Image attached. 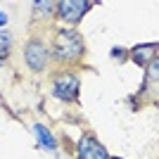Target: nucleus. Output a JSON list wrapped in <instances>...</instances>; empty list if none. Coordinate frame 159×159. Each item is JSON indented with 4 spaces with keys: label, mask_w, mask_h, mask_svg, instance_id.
<instances>
[{
    "label": "nucleus",
    "mask_w": 159,
    "mask_h": 159,
    "mask_svg": "<svg viewBox=\"0 0 159 159\" xmlns=\"http://www.w3.org/2000/svg\"><path fill=\"white\" fill-rule=\"evenodd\" d=\"M83 38L76 29H60L55 33V43H52V55L60 62H76L83 55Z\"/></svg>",
    "instance_id": "obj_1"
},
{
    "label": "nucleus",
    "mask_w": 159,
    "mask_h": 159,
    "mask_svg": "<svg viewBox=\"0 0 159 159\" xmlns=\"http://www.w3.org/2000/svg\"><path fill=\"white\" fill-rule=\"evenodd\" d=\"M52 95L64 100V102H74L79 100V79L74 74H62L52 81Z\"/></svg>",
    "instance_id": "obj_2"
},
{
    "label": "nucleus",
    "mask_w": 159,
    "mask_h": 159,
    "mask_svg": "<svg viewBox=\"0 0 159 159\" xmlns=\"http://www.w3.org/2000/svg\"><path fill=\"white\" fill-rule=\"evenodd\" d=\"M88 7H90V2H86V0H62V2H57V14H60V19L76 24L88 12Z\"/></svg>",
    "instance_id": "obj_3"
},
{
    "label": "nucleus",
    "mask_w": 159,
    "mask_h": 159,
    "mask_svg": "<svg viewBox=\"0 0 159 159\" xmlns=\"http://www.w3.org/2000/svg\"><path fill=\"white\" fill-rule=\"evenodd\" d=\"M24 57H26V64L31 66L33 71H40V69H45V64H48V50L40 40H31V43H29L26 50H24Z\"/></svg>",
    "instance_id": "obj_4"
},
{
    "label": "nucleus",
    "mask_w": 159,
    "mask_h": 159,
    "mask_svg": "<svg viewBox=\"0 0 159 159\" xmlns=\"http://www.w3.org/2000/svg\"><path fill=\"white\" fill-rule=\"evenodd\" d=\"M79 159H109V154H107V150L95 138L86 135L79 143Z\"/></svg>",
    "instance_id": "obj_5"
},
{
    "label": "nucleus",
    "mask_w": 159,
    "mask_h": 159,
    "mask_svg": "<svg viewBox=\"0 0 159 159\" xmlns=\"http://www.w3.org/2000/svg\"><path fill=\"white\" fill-rule=\"evenodd\" d=\"M154 52H157V45H154V43H150V45H135L131 50V57H133L135 64L147 66V64H150V60L154 57Z\"/></svg>",
    "instance_id": "obj_6"
},
{
    "label": "nucleus",
    "mask_w": 159,
    "mask_h": 159,
    "mask_svg": "<svg viewBox=\"0 0 159 159\" xmlns=\"http://www.w3.org/2000/svg\"><path fill=\"white\" fill-rule=\"evenodd\" d=\"M33 133L38 135V140H40V145H43V147H48V150H55V145H57V143H55V135L48 131L43 124H33Z\"/></svg>",
    "instance_id": "obj_7"
},
{
    "label": "nucleus",
    "mask_w": 159,
    "mask_h": 159,
    "mask_svg": "<svg viewBox=\"0 0 159 159\" xmlns=\"http://www.w3.org/2000/svg\"><path fill=\"white\" fill-rule=\"evenodd\" d=\"M10 48H12V33L0 29V60L10 55Z\"/></svg>",
    "instance_id": "obj_8"
},
{
    "label": "nucleus",
    "mask_w": 159,
    "mask_h": 159,
    "mask_svg": "<svg viewBox=\"0 0 159 159\" xmlns=\"http://www.w3.org/2000/svg\"><path fill=\"white\" fill-rule=\"evenodd\" d=\"M52 7H55L52 2H33V10H38V12H43V14H48Z\"/></svg>",
    "instance_id": "obj_9"
},
{
    "label": "nucleus",
    "mask_w": 159,
    "mask_h": 159,
    "mask_svg": "<svg viewBox=\"0 0 159 159\" xmlns=\"http://www.w3.org/2000/svg\"><path fill=\"white\" fill-rule=\"evenodd\" d=\"M112 55H114V57H119V60H121V57H124V50H121V48H114V50H112Z\"/></svg>",
    "instance_id": "obj_10"
},
{
    "label": "nucleus",
    "mask_w": 159,
    "mask_h": 159,
    "mask_svg": "<svg viewBox=\"0 0 159 159\" xmlns=\"http://www.w3.org/2000/svg\"><path fill=\"white\" fill-rule=\"evenodd\" d=\"M5 24H7V14L0 12V26H5Z\"/></svg>",
    "instance_id": "obj_11"
}]
</instances>
